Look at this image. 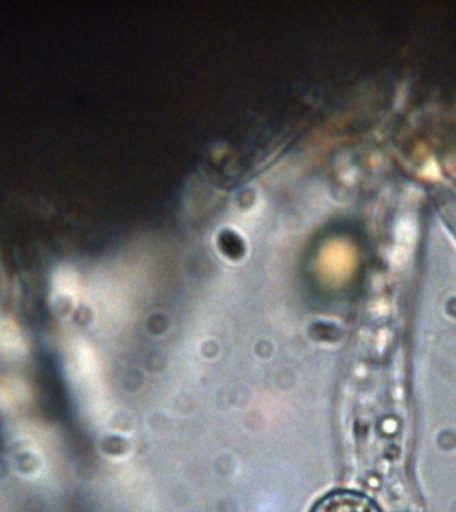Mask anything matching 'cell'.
Here are the masks:
<instances>
[{"instance_id":"6da1fadb","label":"cell","mask_w":456,"mask_h":512,"mask_svg":"<svg viewBox=\"0 0 456 512\" xmlns=\"http://www.w3.org/2000/svg\"><path fill=\"white\" fill-rule=\"evenodd\" d=\"M310 512H383L370 496L358 491H331L314 504Z\"/></svg>"}]
</instances>
